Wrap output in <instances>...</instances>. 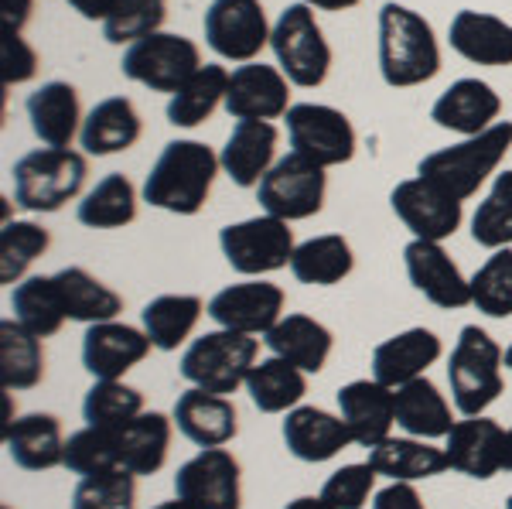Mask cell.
Here are the masks:
<instances>
[{
    "instance_id": "cell-17",
    "label": "cell",
    "mask_w": 512,
    "mask_h": 509,
    "mask_svg": "<svg viewBox=\"0 0 512 509\" xmlns=\"http://www.w3.org/2000/svg\"><path fill=\"white\" fill-rule=\"evenodd\" d=\"M448 469L468 479L489 482L506 469V428L495 417H461L444 438Z\"/></svg>"
},
{
    "instance_id": "cell-44",
    "label": "cell",
    "mask_w": 512,
    "mask_h": 509,
    "mask_svg": "<svg viewBox=\"0 0 512 509\" xmlns=\"http://www.w3.org/2000/svg\"><path fill=\"white\" fill-rule=\"evenodd\" d=\"M472 240L485 250L512 246V171H499L472 216Z\"/></svg>"
},
{
    "instance_id": "cell-4",
    "label": "cell",
    "mask_w": 512,
    "mask_h": 509,
    "mask_svg": "<svg viewBox=\"0 0 512 509\" xmlns=\"http://www.w3.org/2000/svg\"><path fill=\"white\" fill-rule=\"evenodd\" d=\"M86 154L72 147H38L14 161V202L24 212H59L86 188Z\"/></svg>"
},
{
    "instance_id": "cell-53",
    "label": "cell",
    "mask_w": 512,
    "mask_h": 509,
    "mask_svg": "<svg viewBox=\"0 0 512 509\" xmlns=\"http://www.w3.org/2000/svg\"><path fill=\"white\" fill-rule=\"evenodd\" d=\"M65 4H69L72 11H79L86 21H106V7H110V0H65Z\"/></svg>"
},
{
    "instance_id": "cell-27",
    "label": "cell",
    "mask_w": 512,
    "mask_h": 509,
    "mask_svg": "<svg viewBox=\"0 0 512 509\" xmlns=\"http://www.w3.org/2000/svg\"><path fill=\"white\" fill-rule=\"evenodd\" d=\"M31 120V130L45 147H72L76 134L82 130V106H79V93L72 82L52 79L41 82L35 93L24 103Z\"/></svg>"
},
{
    "instance_id": "cell-3",
    "label": "cell",
    "mask_w": 512,
    "mask_h": 509,
    "mask_svg": "<svg viewBox=\"0 0 512 509\" xmlns=\"http://www.w3.org/2000/svg\"><path fill=\"white\" fill-rule=\"evenodd\" d=\"M512 151V123H495L485 134L465 137L461 144L441 147V151L427 154L417 164V175L434 182L437 188L451 195L458 202H468L472 195H478L489 178L499 171V164L506 161V154Z\"/></svg>"
},
{
    "instance_id": "cell-11",
    "label": "cell",
    "mask_w": 512,
    "mask_h": 509,
    "mask_svg": "<svg viewBox=\"0 0 512 509\" xmlns=\"http://www.w3.org/2000/svg\"><path fill=\"white\" fill-rule=\"evenodd\" d=\"M209 48L226 62H256V55L270 45L274 24L267 21L260 0H212L202 18Z\"/></svg>"
},
{
    "instance_id": "cell-52",
    "label": "cell",
    "mask_w": 512,
    "mask_h": 509,
    "mask_svg": "<svg viewBox=\"0 0 512 509\" xmlns=\"http://www.w3.org/2000/svg\"><path fill=\"white\" fill-rule=\"evenodd\" d=\"M35 0H0V31H21L31 18Z\"/></svg>"
},
{
    "instance_id": "cell-59",
    "label": "cell",
    "mask_w": 512,
    "mask_h": 509,
    "mask_svg": "<svg viewBox=\"0 0 512 509\" xmlns=\"http://www.w3.org/2000/svg\"><path fill=\"white\" fill-rule=\"evenodd\" d=\"M506 509H512V496H509V499H506Z\"/></svg>"
},
{
    "instance_id": "cell-35",
    "label": "cell",
    "mask_w": 512,
    "mask_h": 509,
    "mask_svg": "<svg viewBox=\"0 0 512 509\" xmlns=\"http://www.w3.org/2000/svg\"><path fill=\"white\" fill-rule=\"evenodd\" d=\"M352 270H355V253L352 243L342 233L311 236V240L297 243L291 257V274L297 277V284H308V287L342 284Z\"/></svg>"
},
{
    "instance_id": "cell-42",
    "label": "cell",
    "mask_w": 512,
    "mask_h": 509,
    "mask_svg": "<svg viewBox=\"0 0 512 509\" xmlns=\"http://www.w3.org/2000/svg\"><path fill=\"white\" fill-rule=\"evenodd\" d=\"M140 414H144V393L123 380H93L82 397V421L93 428L120 431Z\"/></svg>"
},
{
    "instance_id": "cell-46",
    "label": "cell",
    "mask_w": 512,
    "mask_h": 509,
    "mask_svg": "<svg viewBox=\"0 0 512 509\" xmlns=\"http://www.w3.org/2000/svg\"><path fill=\"white\" fill-rule=\"evenodd\" d=\"M62 465L72 475H96V472H110L120 469V448H117V431L93 428L86 424L82 431L65 438V455Z\"/></svg>"
},
{
    "instance_id": "cell-56",
    "label": "cell",
    "mask_w": 512,
    "mask_h": 509,
    "mask_svg": "<svg viewBox=\"0 0 512 509\" xmlns=\"http://www.w3.org/2000/svg\"><path fill=\"white\" fill-rule=\"evenodd\" d=\"M154 509H198V506H192V503H185V499H168V503H158Z\"/></svg>"
},
{
    "instance_id": "cell-49",
    "label": "cell",
    "mask_w": 512,
    "mask_h": 509,
    "mask_svg": "<svg viewBox=\"0 0 512 509\" xmlns=\"http://www.w3.org/2000/svg\"><path fill=\"white\" fill-rule=\"evenodd\" d=\"M376 479L379 472L369 462H352L328 475L318 496L335 509H362L376 492Z\"/></svg>"
},
{
    "instance_id": "cell-9",
    "label": "cell",
    "mask_w": 512,
    "mask_h": 509,
    "mask_svg": "<svg viewBox=\"0 0 512 509\" xmlns=\"http://www.w3.org/2000/svg\"><path fill=\"white\" fill-rule=\"evenodd\" d=\"M219 246L226 264L243 277H267L274 270L291 267L297 250L291 223L277 216H253L243 223H229L219 233Z\"/></svg>"
},
{
    "instance_id": "cell-37",
    "label": "cell",
    "mask_w": 512,
    "mask_h": 509,
    "mask_svg": "<svg viewBox=\"0 0 512 509\" xmlns=\"http://www.w3.org/2000/svg\"><path fill=\"white\" fill-rule=\"evenodd\" d=\"M246 393L263 414H287V410L301 407L304 393H308V373H301L280 356H267L246 376Z\"/></svg>"
},
{
    "instance_id": "cell-21",
    "label": "cell",
    "mask_w": 512,
    "mask_h": 509,
    "mask_svg": "<svg viewBox=\"0 0 512 509\" xmlns=\"http://www.w3.org/2000/svg\"><path fill=\"white\" fill-rule=\"evenodd\" d=\"M175 428L198 448H226L239 434V410L233 397L188 387L175 400Z\"/></svg>"
},
{
    "instance_id": "cell-39",
    "label": "cell",
    "mask_w": 512,
    "mask_h": 509,
    "mask_svg": "<svg viewBox=\"0 0 512 509\" xmlns=\"http://www.w3.org/2000/svg\"><path fill=\"white\" fill-rule=\"evenodd\" d=\"M45 380V349L35 332L21 322H0V387L4 390H35Z\"/></svg>"
},
{
    "instance_id": "cell-14",
    "label": "cell",
    "mask_w": 512,
    "mask_h": 509,
    "mask_svg": "<svg viewBox=\"0 0 512 509\" xmlns=\"http://www.w3.org/2000/svg\"><path fill=\"white\" fill-rule=\"evenodd\" d=\"M390 205L403 226L410 229L414 240H434L444 243L448 236H454L461 229L465 209L458 199H451L444 188H437L427 178H407L390 192Z\"/></svg>"
},
{
    "instance_id": "cell-45",
    "label": "cell",
    "mask_w": 512,
    "mask_h": 509,
    "mask_svg": "<svg viewBox=\"0 0 512 509\" xmlns=\"http://www.w3.org/2000/svg\"><path fill=\"white\" fill-rule=\"evenodd\" d=\"M164 18H168V0H110L103 38L110 45H134V41L161 31Z\"/></svg>"
},
{
    "instance_id": "cell-54",
    "label": "cell",
    "mask_w": 512,
    "mask_h": 509,
    "mask_svg": "<svg viewBox=\"0 0 512 509\" xmlns=\"http://www.w3.org/2000/svg\"><path fill=\"white\" fill-rule=\"evenodd\" d=\"M304 4L315 11H352V7H359V0H304Z\"/></svg>"
},
{
    "instance_id": "cell-1",
    "label": "cell",
    "mask_w": 512,
    "mask_h": 509,
    "mask_svg": "<svg viewBox=\"0 0 512 509\" xmlns=\"http://www.w3.org/2000/svg\"><path fill=\"white\" fill-rule=\"evenodd\" d=\"M219 171V154L209 144L171 141L164 144L161 158L147 171L140 195L154 209L175 212V216H198L209 202Z\"/></svg>"
},
{
    "instance_id": "cell-5",
    "label": "cell",
    "mask_w": 512,
    "mask_h": 509,
    "mask_svg": "<svg viewBox=\"0 0 512 509\" xmlns=\"http://www.w3.org/2000/svg\"><path fill=\"white\" fill-rule=\"evenodd\" d=\"M502 366H506V349L492 339L485 328L465 325L458 332V342L448 359V383L454 407L461 417L485 414L502 393Z\"/></svg>"
},
{
    "instance_id": "cell-33",
    "label": "cell",
    "mask_w": 512,
    "mask_h": 509,
    "mask_svg": "<svg viewBox=\"0 0 512 509\" xmlns=\"http://www.w3.org/2000/svg\"><path fill=\"white\" fill-rule=\"evenodd\" d=\"M55 277L59 298L69 322L96 325V322H113L123 311V298L113 291L110 284H103L99 277L89 274L86 267H62Z\"/></svg>"
},
{
    "instance_id": "cell-51",
    "label": "cell",
    "mask_w": 512,
    "mask_h": 509,
    "mask_svg": "<svg viewBox=\"0 0 512 509\" xmlns=\"http://www.w3.org/2000/svg\"><path fill=\"white\" fill-rule=\"evenodd\" d=\"M373 509H427L414 482H390L373 496Z\"/></svg>"
},
{
    "instance_id": "cell-48",
    "label": "cell",
    "mask_w": 512,
    "mask_h": 509,
    "mask_svg": "<svg viewBox=\"0 0 512 509\" xmlns=\"http://www.w3.org/2000/svg\"><path fill=\"white\" fill-rule=\"evenodd\" d=\"M137 506V475L127 469H110L82 475L72 492V509H134Z\"/></svg>"
},
{
    "instance_id": "cell-29",
    "label": "cell",
    "mask_w": 512,
    "mask_h": 509,
    "mask_svg": "<svg viewBox=\"0 0 512 509\" xmlns=\"http://www.w3.org/2000/svg\"><path fill=\"white\" fill-rule=\"evenodd\" d=\"M140 134H144V123H140L137 106L127 96H106L82 120L79 144L93 158H110V154L130 151Z\"/></svg>"
},
{
    "instance_id": "cell-57",
    "label": "cell",
    "mask_w": 512,
    "mask_h": 509,
    "mask_svg": "<svg viewBox=\"0 0 512 509\" xmlns=\"http://www.w3.org/2000/svg\"><path fill=\"white\" fill-rule=\"evenodd\" d=\"M506 472H512V428L506 431Z\"/></svg>"
},
{
    "instance_id": "cell-30",
    "label": "cell",
    "mask_w": 512,
    "mask_h": 509,
    "mask_svg": "<svg viewBox=\"0 0 512 509\" xmlns=\"http://www.w3.org/2000/svg\"><path fill=\"white\" fill-rule=\"evenodd\" d=\"M4 448L11 455V462L24 472H48L55 465H62L65 455V438L62 424L55 414H24L18 421H11L4 428Z\"/></svg>"
},
{
    "instance_id": "cell-36",
    "label": "cell",
    "mask_w": 512,
    "mask_h": 509,
    "mask_svg": "<svg viewBox=\"0 0 512 509\" xmlns=\"http://www.w3.org/2000/svg\"><path fill=\"white\" fill-rule=\"evenodd\" d=\"M205 308L209 305H202V298H195V294H158V298L147 301L144 311H140V328L154 342V349L175 352L195 332Z\"/></svg>"
},
{
    "instance_id": "cell-6",
    "label": "cell",
    "mask_w": 512,
    "mask_h": 509,
    "mask_svg": "<svg viewBox=\"0 0 512 509\" xmlns=\"http://www.w3.org/2000/svg\"><path fill=\"white\" fill-rule=\"evenodd\" d=\"M260 356V339L246 332H233V328H216L205 332L181 352L178 373L185 383L198 390L222 393L233 397L239 387H246V376L256 366Z\"/></svg>"
},
{
    "instance_id": "cell-10",
    "label": "cell",
    "mask_w": 512,
    "mask_h": 509,
    "mask_svg": "<svg viewBox=\"0 0 512 509\" xmlns=\"http://www.w3.org/2000/svg\"><path fill=\"white\" fill-rule=\"evenodd\" d=\"M120 69L130 82H140L154 93H178L202 69V52L192 38L175 31H154L127 45Z\"/></svg>"
},
{
    "instance_id": "cell-19",
    "label": "cell",
    "mask_w": 512,
    "mask_h": 509,
    "mask_svg": "<svg viewBox=\"0 0 512 509\" xmlns=\"http://www.w3.org/2000/svg\"><path fill=\"white\" fill-rule=\"evenodd\" d=\"M226 113L233 120H277L291 110V79L277 65L246 62L229 72Z\"/></svg>"
},
{
    "instance_id": "cell-31",
    "label": "cell",
    "mask_w": 512,
    "mask_h": 509,
    "mask_svg": "<svg viewBox=\"0 0 512 509\" xmlns=\"http://www.w3.org/2000/svg\"><path fill=\"white\" fill-rule=\"evenodd\" d=\"M171 431H175V417L161 414V410H144L130 424L117 431L120 448V469L140 475H154L164 469L171 451Z\"/></svg>"
},
{
    "instance_id": "cell-55",
    "label": "cell",
    "mask_w": 512,
    "mask_h": 509,
    "mask_svg": "<svg viewBox=\"0 0 512 509\" xmlns=\"http://www.w3.org/2000/svg\"><path fill=\"white\" fill-rule=\"evenodd\" d=\"M284 509H335V506H328L321 496H297V499H291V503H287Z\"/></svg>"
},
{
    "instance_id": "cell-32",
    "label": "cell",
    "mask_w": 512,
    "mask_h": 509,
    "mask_svg": "<svg viewBox=\"0 0 512 509\" xmlns=\"http://www.w3.org/2000/svg\"><path fill=\"white\" fill-rule=\"evenodd\" d=\"M396 424L410 438L437 441V438H448L458 421H454L448 397L437 390V383L420 376V380L396 387Z\"/></svg>"
},
{
    "instance_id": "cell-26",
    "label": "cell",
    "mask_w": 512,
    "mask_h": 509,
    "mask_svg": "<svg viewBox=\"0 0 512 509\" xmlns=\"http://www.w3.org/2000/svg\"><path fill=\"white\" fill-rule=\"evenodd\" d=\"M270 356L287 359L301 373H321L332 359L335 335L328 325H321L318 318L301 315V311H287L280 322L263 335Z\"/></svg>"
},
{
    "instance_id": "cell-23",
    "label": "cell",
    "mask_w": 512,
    "mask_h": 509,
    "mask_svg": "<svg viewBox=\"0 0 512 509\" xmlns=\"http://www.w3.org/2000/svg\"><path fill=\"white\" fill-rule=\"evenodd\" d=\"M499 113H502L499 93H495L489 82L472 79V76L451 82L431 106V120L437 127L451 130V134H461V137L485 134V130L499 123Z\"/></svg>"
},
{
    "instance_id": "cell-34",
    "label": "cell",
    "mask_w": 512,
    "mask_h": 509,
    "mask_svg": "<svg viewBox=\"0 0 512 509\" xmlns=\"http://www.w3.org/2000/svg\"><path fill=\"white\" fill-rule=\"evenodd\" d=\"M369 465L386 475L390 482H420V479H434L448 469V455L444 448H434L424 438H386L383 445L369 448Z\"/></svg>"
},
{
    "instance_id": "cell-7",
    "label": "cell",
    "mask_w": 512,
    "mask_h": 509,
    "mask_svg": "<svg viewBox=\"0 0 512 509\" xmlns=\"http://www.w3.org/2000/svg\"><path fill=\"white\" fill-rule=\"evenodd\" d=\"M270 48L277 55V69L291 79V86L315 89L332 72V45L315 18V7L287 4L274 21Z\"/></svg>"
},
{
    "instance_id": "cell-40",
    "label": "cell",
    "mask_w": 512,
    "mask_h": 509,
    "mask_svg": "<svg viewBox=\"0 0 512 509\" xmlns=\"http://www.w3.org/2000/svg\"><path fill=\"white\" fill-rule=\"evenodd\" d=\"M11 311H14V322H21L28 332H35L38 339H52V335H59V328L69 322L52 274H31V277H24L21 284H14Z\"/></svg>"
},
{
    "instance_id": "cell-38",
    "label": "cell",
    "mask_w": 512,
    "mask_h": 509,
    "mask_svg": "<svg viewBox=\"0 0 512 509\" xmlns=\"http://www.w3.org/2000/svg\"><path fill=\"white\" fill-rule=\"evenodd\" d=\"M226 89H229L226 65H216V62L202 65L178 93H171L168 110H164L168 113V123L171 127H185V130L202 127V123L226 103Z\"/></svg>"
},
{
    "instance_id": "cell-47",
    "label": "cell",
    "mask_w": 512,
    "mask_h": 509,
    "mask_svg": "<svg viewBox=\"0 0 512 509\" xmlns=\"http://www.w3.org/2000/svg\"><path fill=\"white\" fill-rule=\"evenodd\" d=\"M472 305L489 318L512 315V250H492V257L472 274Z\"/></svg>"
},
{
    "instance_id": "cell-8",
    "label": "cell",
    "mask_w": 512,
    "mask_h": 509,
    "mask_svg": "<svg viewBox=\"0 0 512 509\" xmlns=\"http://www.w3.org/2000/svg\"><path fill=\"white\" fill-rule=\"evenodd\" d=\"M328 168L308 161L304 154L291 151L287 158H277L274 168L263 175L256 185V199H260L267 216H277L284 223H301L325 209L328 195Z\"/></svg>"
},
{
    "instance_id": "cell-43",
    "label": "cell",
    "mask_w": 512,
    "mask_h": 509,
    "mask_svg": "<svg viewBox=\"0 0 512 509\" xmlns=\"http://www.w3.org/2000/svg\"><path fill=\"white\" fill-rule=\"evenodd\" d=\"M52 246V233L31 219H14L0 229V284H21L28 267Z\"/></svg>"
},
{
    "instance_id": "cell-24",
    "label": "cell",
    "mask_w": 512,
    "mask_h": 509,
    "mask_svg": "<svg viewBox=\"0 0 512 509\" xmlns=\"http://www.w3.org/2000/svg\"><path fill=\"white\" fill-rule=\"evenodd\" d=\"M277 127L270 120H236L226 147L219 151L222 175L239 188H256L277 164Z\"/></svg>"
},
{
    "instance_id": "cell-12",
    "label": "cell",
    "mask_w": 512,
    "mask_h": 509,
    "mask_svg": "<svg viewBox=\"0 0 512 509\" xmlns=\"http://www.w3.org/2000/svg\"><path fill=\"white\" fill-rule=\"evenodd\" d=\"M287 141L297 154L321 168L349 164L355 158V127L342 110L328 103H294L287 110Z\"/></svg>"
},
{
    "instance_id": "cell-20",
    "label": "cell",
    "mask_w": 512,
    "mask_h": 509,
    "mask_svg": "<svg viewBox=\"0 0 512 509\" xmlns=\"http://www.w3.org/2000/svg\"><path fill=\"white\" fill-rule=\"evenodd\" d=\"M280 434H284L287 451H291L297 462H308V465L332 462L335 455H342L345 448L355 445L342 414H332V410L311 407V404L287 410Z\"/></svg>"
},
{
    "instance_id": "cell-15",
    "label": "cell",
    "mask_w": 512,
    "mask_h": 509,
    "mask_svg": "<svg viewBox=\"0 0 512 509\" xmlns=\"http://www.w3.org/2000/svg\"><path fill=\"white\" fill-rule=\"evenodd\" d=\"M284 305V287L263 281V277H250V281L222 287L216 298L209 301L205 315L219 328H233V332L246 335H267L284 318Z\"/></svg>"
},
{
    "instance_id": "cell-41",
    "label": "cell",
    "mask_w": 512,
    "mask_h": 509,
    "mask_svg": "<svg viewBox=\"0 0 512 509\" xmlns=\"http://www.w3.org/2000/svg\"><path fill=\"white\" fill-rule=\"evenodd\" d=\"M76 219L89 229H120L137 219V188L127 175L110 171L82 195Z\"/></svg>"
},
{
    "instance_id": "cell-16",
    "label": "cell",
    "mask_w": 512,
    "mask_h": 509,
    "mask_svg": "<svg viewBox=\"0 0 512 509\" xmlns=\"http://www.w3.org/2000/svg\"><path fill=\"white\" fill-rule=\"evenodd\" d=\"M403 267L410 284L424 294L431 305L444 311H458L472 305V277L461 274L451 253L434 240H410L403 246Z\"/></svg>"
},
{
    "instance_id": "cell-28",
    "label": "cell",
    "mask_w": 512,
    "mask_h": 509,
    "mask_svg": "<svg viewBox=\"0 0 512 509\" xmlns=\"http://www.w3.org/2000/svg\"><path fill=\"white\" fill-rule=\"evenodd\" d=\"M451 48L472 65H512V24L485 11H458L448 28Z\"/></svg>"
},
{
    "instance_id": "cell-13",
    "label": "cell",
    "mask_w": 512,
    "mask_h": 509,
    "mask_svg": "<svg viewBox=\"0 0 512 509\" xmlns=\"http://www.w3.org/2000/svg\"><path fill=\"white\" fill-rule=\"evenodd\" d=\"M175 496L198 509H243V469L229 448H202L175 472Z\"/></svg>"
},
{
    "instance_id": "cell-18",
    "label": "cell",
    "mask_w": 512,
    "mask_h": 509,
    "mask_svg": "<svg viewBox=\"0 0 512 509\" xmlns=\"http://www.w3.org/2000/svg\"><path fill=\"white\" fill-rule=\"evenodd\" d=\"M154 342L144 328L127 322H96L82 335V366L93 380H123L134 366L151 356Z\"/></svg>"
},
{
    "instance_id": "cell-22",
    "label": "cell",
    "mask_w": 512,
    "mask_h": 509,
    "mask_svg": "<svg viewBox=\"0 0 512 509\" xmlns=\"http://www.w3.org/2000/svg\"><path fill=\"white\" fill-rule=\"evenodd\" d=\"M335 400L355 445L376 448L390 438L396 424V390L383 387L379 380H352L335 393Z\"/></svg>"
},
{
    "instance_id": "cell-2",
    "label": "cell",
    "mask_w": 512,
    "mask_h": 509,
    "mask_svg": "<svg viewBox=\"0 0 512 509\" xmlns=\"http://www.w3.org/2000/svg\"><path fill=\"white\" fill-rule=\"evenodd\" d=\"M379 72L393 89L424 86L441 72V45L431 21L396 0L379 11Z\"/></svg>"
},
{
    "instance_id": "cell-50",
    "label": "cell",
    "mask_w": 512,
    "mask_h": 509,
    "mask_svg": "<svg viewBox=\"0 0 512 509\" xmlns=\"http://www.w3.org/2000/svg\"><path fill=\"white\" fill-rule=\"evenodd\" d=\"M38 52L21 38V31H0V86H18L35 79Z\"/></svg>"
},
{
    "instance_id": "cell-58",
    "label": "cell",
    "mask_w": 512,
    "mask_h": 509,
    "mask_svg": "<svg viewBox=\"0 0 512 509\" xmlns=\"http://www.w3.org/2000/svg\"><path fill=\"white\" fill-rule=\"evenodd\" d=\"M506 369H512V342H509V349H506Z\"/></svg>"
},
{
    "instance_id": "cell-25",
    "label": "cell",
    "mask_w": 512,
    "mask_h": 509,
    "mask_svg": "<svg viewBox=\"0 0 512 509\" xmlns=\"http://www.w3.org/2000/svg\"><path fill=\"white\" fill-rule=\"evenodd\" d=\"M441 352V335L431 332V328L417 325L407 328V332H396L393 339L379 342L373 349V380L396 390L403 383L427 376V369L441 359Z\"/></svg>"
}]
</instances>
